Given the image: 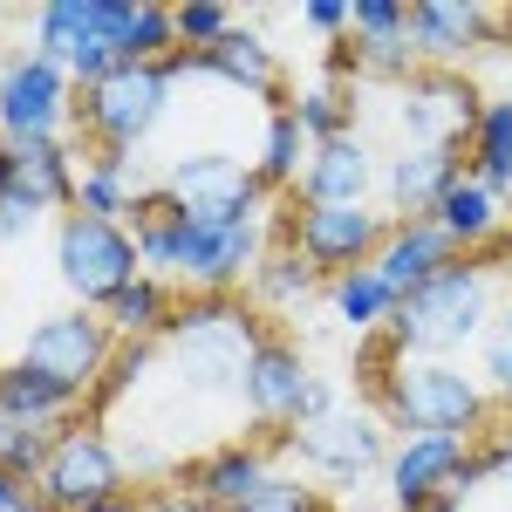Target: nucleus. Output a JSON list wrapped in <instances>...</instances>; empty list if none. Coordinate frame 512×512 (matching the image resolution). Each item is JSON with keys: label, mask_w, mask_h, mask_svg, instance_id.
<instances>
[{"label": "nucleus", "mask_w": 512, "mask_h": 512, "mask_svg": "<svg viewBox=\"0 0 512 512\" xmlns=\"http://www.w3.org/2000/svg\"><path fill=\"white\" fill-rule=\"evenodd\" d=\"M89 512H151V506H137V499L123 492V499H103V506H89Z\"/></svg>", "instance_id": "44"}, {"label": "nucleus", "mask_w": 512, "mask_h": 512, "mask_svg": "<svg viewBox=\"0 0 512 512\" xmlns=\"http://www.w3.org/2000/svg\"><path fill=\"white\" fill-rule=\"evenodd\" d=\"M294 444V458H308L321 478H335V485H362V478L383 465V431L369 424V417H321V424H301V431H287Z\"/></svg>", "instance_id": "18"}, {"label": "nucleus", "mask_w": 512, "mask_h": 512, "mask_svg": "<svg viewBox=\"0 0 512 512\" xmlns=\"http://www.w3.org/2000/svg\"><path fill=\"white\" fill-rule=\"evenodd\" d=\"M451 260H458V246H451V233L437 219H396L383 253H376V274L390 280L396 301H403V294H417L431 274H444Z\"/></svg>", "instance_id": "22"}, {"label": "nucleus", "mask_w": 512, "mask_h": 512, "mask_svg": "<svg viewBox=\"0 0 512 512\" xmlns=\"http://www.w3.org/2000/svg\"><path fill=\"white\" fill-rule=\"evenodd\" d=\"M478 117H485V89L458 69H417L396 82V130L403 144H472Z\"/></svg>", "instance_id": "11"}, {"label": "nucleus", "mask_w": 512, "mask_h": 512, "mask_svg": "<svg viewBox=\"0 0 512 512\" xmlns=\"http://www.w3.org/2000/svg\"><path fill=\"white\" fill-rule=\"evenodd\" d=\"M390 226L396 219H383L376 205H294L280 233H287V246H294L321 280H342V274H355V267H376Z\"/></svg>", "instance_id": "8"}, {"label": "nucleus", "mask_w": 512, "mask_h": 512, "mask_svg": "<svg viewBox=\"0 0 512 512\" xmlns=\"http://www.w3.org/2000/svg\"><path fill=\"white\" fill-rule=\"evenodd\" d=\"M55 274L76 294V308H96L103 315L123 287L144 274V260H137L130 226L89 219V212H62V226H55Z\"/></svg>", "instance_id": "6"}, {"label": "nucleus", "mask_w": 512, "mask_h": 512, "mask_svg": "<svg viewBox=\"0 0 512 512\" xmlns=\"http://www.w3.org/2000/svg\"><path fill=\"white\" fill-rule=\"evenodd\" d=\"M308 130L294 123V110H274L267 117V137H260V158H253V178H260V192H294L301 185V171H308Z\"/></svg>", "instance_id": "28"}, {"label": "nucleus", "mask_w": 512, "mask_h": 512, "mask_svg": "<svg viewBox=\"0 0 512 512\" xmlns=\"http://www.w3.org/2000/svg\"><path fill=\"white\" fill-rule=\"evenodd\" d=\"M267 342V315H253L239 294H192L178 301L171 328L158 335V369L178 383V396L246 403V369Z\"/></svg>", "instance_id": "1"}, {"label": "nucleus", "mask_w": 512, "mask_h": 512, "mask_svg": "<svg viewBox=\"0 0 512 512\" xmlns=\"http://www.w3.org/2000/svg\"><path fill=\"white\" fill-rule=\"evenodd\" d=\"M390 506L396 512H431L437 499H465L478 492V472H472V444L458 437H403L390 458Z\"/></svg>", "instance_id": "13"}, {"label": "nucleus", "mask_w": 512, "mask_h": 512, "mask_svg": "<svg viewBox=\"0 0 512 512\" xmlns=\"http://www.w3.org/2000/svg\"><path fill=\"white\" fill-rule=\"evenodd\" d=\"M151 512H212V506H198V499H185V492H164Z\"/></svg>", "instance_id": "43"}, {"label": "nucleus", "mask_w": 512, "mask_h": 512, "mask_svg": "<svg viewBox=\"0 0 512 512\" xmlns=\"http://www.w3.org/2000/svg\"><path fill=\"white\" fill-rule=\"evenodd\" d=\"M48 444H55V431L0 417V478H14V485H35L41 465H48Z\"/></svg>", "instance_id": "33"}, {"label": "nucleus", "mask_w": 512, "mask_h": 512, "mask_svg": "<svg viewBox=\"0 0 512 512\" xmlns=\"http://www.w3.org/2000/svg\"><path fill=\"white\" fill-rule=\"evenodd\" d=\"M431 219L444 226V233H451V246H458V253H485L492 239L506 233V198H492V192H485V185L472 178V171H465L451 192L437 198Z\"/></svg>", "instance_id": "24"}, {"label": "nucleus", "mask_w": 512, "mask_h": 512, "mask_svg": "<svg viewBox=\"0 0 512 512\" xmlns=\"http://www.w3.org/2000/svg\"><path fill=\"white\" fill-rule=\"evenodd\" d=\"M82 396L76 390H62L55 376H41V369H28L21 355L14 362H0V417H14V424H55V417H69Z\"/></svg>", "instance_id": "25"}, {"label": "nucleus", "mask_w": 512, "mask_h": 512, "mask_svg": "<svg viewBox=\"0 0 512 512\" xmlns=\"http://www.w3.org/2000/svg\"><path fill=\"white\" fill-rule=\"evenodd\" d=\"M465 171L492 198H512V96H485V117L465 144Z\"/></svg>", "instance_id": "26"}, {"label": "nucleus", "mask_w": 512, "mask_h": 512, "mask_svg": "<svg viewBox=\"0 0 512 512\" xmlns=\"http://www.w3.org/2000/svg\"><path fill=\"white\" fill-rule=\"evenodd\" d=\"M0 512H48V506H41L35 485H14V478H0Z\"/></svg>", "instance_id": "42"}, {"label": "nucleus", "mask_w": 512, "mask_h": 512, "mask_svg": "<svg viewBox=\"0 0 512 512\" xmlns=\"http://www.w3.org/2000/svg\"><path fill=\"white\" fill-rule=\"evenodd\" d=\"M376 185V151L362 144V137H328L308 151V171H301V205H362Z\"/></svg>", "instance_id": "21"}, {"label": "nucleus", "mask_w": 512, "mask_h": 512, "mask_svg": "<svg viewBox=\"0 0 512 512\" xmlns=\"http://www.w3.org/2000/svg\"><path fill=\"white\" fill-rule=\"evenodd\" d=\"M369 362H383V369H369V390H376L383 417L403 437H458V444H472V437L492 431V396H485V383L472 369H458L444 355H390V342H376Z\"/></svg>", "instance_id": "2"}, {"label": "nucleus", "mask_w": 512, "mask_h": 512, "mask_svg": "<svg viewBox=\"0 0 512 512\" xmlns=\"http://www.w3.org/2000/svg\"><path fill=\"white\" fill-rule=\"evenodd\" d=\"M472 472H478V485H506L512 492V431L506 424H492V431L472 444Z\"/></svg>", "instance_id": "36"}, {"label": "nucleus", "mask_w": 512, "mask_h": 512, "mask_svg": "<svg viewBox=\"0 0 512 512\" xmlns=\"http://www.w3.org/2000/svg\"><path fill=\"white\" fill-rule=\"evenodd\" d=\"M198 55V76L226 82V89H239V96H267L274 110H287V69H280V55L267 48V35H253V28H226V35L212 41V48H192Z\"/></svg>", "instance_id": "19"}, {"label": "nucleus", "mask_w": 512, "mask_h": 512, "mask_svg": "<svg viewBox=\"0 0 512 512\" xmlns=\"http://www.w3.org/2000/svg\"><path fill=\"white\" fill-rule=\"evenodd\" d=\"M35 205H14V198H0V246H14V239H28L35 233Z\"/></svg>", "instance_id": "41"}, {"label": "nucleus", "mask_w": 512, "mask_h": 512, "mask_svg": "<svg viewBox=\"0 0 512 512\" xmlns=\"http://www.w3.org/2000/svg\"><path fill=\"white\" fill-rule=\"evenodd\" d=\"M171 89L158 62H123L117 76L76 89V130L89 137V151H144V137L164 123Z\"/></svg>", "instance_id": "5"}, {"label": "nucleus", "mask_w": 512, "mask_h": 512, "mask_svg": "<svg viewBox=\"0 0 512 512\" xmlns=\"http://www.w3.org/2000/svg\"><path fill=\"white\" fill-rule=\"evenodd\" d=\"M465 178V151H451V144H403L383 171V192H390L396 219H431L437 198L451 192Z\"/></svg>", "instance_id": "20"}, {"label": "nucleus", "mask_w": 512, "mask_h": 512, "mask_svg": "<svg viewBox=\"0 0 512 512\" xmlns=\"http://www.w3.org/2000/svg\"><path fill=\"white\" fill-rule=\"evenodd\" d=\"M76 117V82L35 48L0 55V137H62Z\"/></svg>", "instance_id": "12"}, {"label": "nucleus", "mask_w": 512, "mask_h": 512, "mask_svg": "<svg viewBox=\"0 0 512 512\" xmlns=\"http://www.w3.org/2000/svg\"><path fill=\"white\" fill-rule=\"evenodd\" d=\"M158 192L192 219V226H253L260 219V178H253V164L233 158V151H178V158L164 164Z\"/></svg>", "instance_id": "7"}, {"label": "nucleus", "mask_w": 512, "mask_h": 512, "mask_svg": "<svg viewBox=\"0 0 512 512\" xmlns=\"http://www.w3.org/2000/svg\"><path fill=\"white\" fill-rule=\"evenodd\" d=\"M171 315H178V301H171V280H158V274H137L117 301L103 308V321H110L117 342H158L164 328H171Z\"/></svg>", "instance_id": "27"}, {"label": "nucleus", "mask_w": 512, "mask_h": 512, "mask_svg": "<svg viewBox=\"0 0 512 512\" xmlns=\"http://www.w3.org/2000/svg\"><path fill=\"white\" fill-rule=\"evenodd\" d=\"M185 499H198V506L212 512H246L253 499H267L274 492V465H267V451L260 444H219V451H205V458H192L185 465Z\"/></svg>", "instance_id": "17"}, {"label": "nucleus", "mask_w": 512, "mask_h": 512, "mask_svg": "<svg viewBox=\"0 0 512 512\" xmlns=\"http://www.w3.org/2000/svg\"><path fill=\"white\" fill-rule=\"evenodd\" d=\"M410 41H417L424 69H451L472 48L499 41V7H478V0H410Z\"/></svg>", "instance_id": "16"}, {"label": "nucleus", "mask_w": 512, "mask_h": 512, "mask_svg": "<svg viewBox=\"0 0 512 512\" xmlns=\"http://www.w3.org/2000/svg\"><path fill=\"white\" fill-rule=\"evenodd\" d=\"M226 28H233V14L212 7V0H185V7H178V48H212Z\"/></svg>", "instance_id": "35"}, {"label": "nucleus", "mask_w": 512, "mask_h": 512, "mask_svg": "<svg viewBox=\"0 0 512 512\" xmlns=\"http://www.w3.org/2000/svg\"><path fill=\"white\" fill-rule=\"evenodd\" d=\"M301 21L321 28V35H349V0H308V7H301Z\"/></svg>", "instance_id": "40"}, {"label": "nucleus", "mask_w": 512, "mask_h": 512, "mask_svg": "<svg viewBox=\"0 0 512 512\" xmlns=\"http://www.w3.org/2000/svg\"><path fill=\"white\" fill-rule=\"evenodd\" d=\"M321 287V274L294 253V246H274L260 267H253V301H267V308H287V301H308Z\"/></svg>", "instance_id": "31"}, {"label": "nucleus", "mask_w": 512, "mask_h": 512, "mask_svg": "<svg viewBox=\"0 0 512 512\" xmlns=\"http://www.w3.org/2000/svg\"><path fill=\"white\" fill-rule=\"evenodd\" d=\"M431 512H465V499H437V506Z\"/></svg>", "instance_id": "45"}, {"label": "nucleus", "mask_w": 512, "mask_h": 512, "mask_svg": "<svg viewBox=\"0 0 512 512\" xmlns=\"http://www.w3.org/2000/svg\"><path fill=\"white\" fill-rule=\"evenodd\" d=\"M512 239L499 233L485 253H458L444 274H431L417 294H403L396 301V315L383 321L390 335V355H451L472 349L478 335H485V321H492V274L506 267Z\"/></svg>", "instance_id": "3"}, {"label": "nucleus", "mask_w": 512, "mask_h": 512, "mask_svg": "<svg viewBox=\"0 0 512 512\" xmlns=\"http://www.w3.org/2000/svg\"><path fill=\"white\" fill-rule=\"evenodd\" d=\"M260 260H267L260 219L253 226H192L185 219V260H178V280L185 287H198V294H233L239 280H253Z\"/></svg>", "instance_id": "15"}, {"label": "nucleus", "mask_w": 512, "mask_h": 512, "mask_svg": "<svg viewBox=\"0 0 512 512\" xmlns=\"http://www.w3.org/2000/svg\"><path fill=\"white\" fill-rule=\"evenodd\" d=\"M130 21L137 0H48L35 7V55H48L76 89H89L130 62Z\"/></svg>", "instance_id": "4"}, {"label": "nucleus", "mask_w": 512, "mask_h": 512, "mask_svg": "<svg viewBox=\"0 0 512 512\" xmlns=\"http://www.w3.org/2000/svg\"><path fill=\"white\" fill-rule=\"evenodd\" d=\"M308 362H301V349L294 342H280V335H267L260 342V355H253V369H246V417L253 424H287L294 417V396L308 390Z\"/></svg>", "instance_id": "23"}, {"label": "nucleus", "mask_w": 512, "mask_h": 512, "mask_svg": "<svg viewBox=\"0 0 512 512\" xmlns=\"http://www.w3.org/2000/svg\"><path fill=\"white\" fill-rule=\"evenodd\" d=\"M287 110H294V123L308 130V144L349 137V130H355V82H328V76H321V82H308Z\"/></svg>", "instance_id": "29"}, {"label": "nucleus", "mask_w": 512, "mask_h": 512, "mask_svg": "<svg viewBox=\"0 0 512 512\" xmlns=\"http://www.w3.org/2000/svg\"><path fill=\"white\" fill-rule=\"evenodd\" d=\"M69 137H0V198L14 205H35V212H55V205H76V164H69Z\"/></svg>", "instance_id": "14"}, {"label": "nucleus", "mask_w": 512, "mask_h": 512, "mask_svg": "<svg viewBox=\"0 0 512 512\" xmlns=\"http://www.w3.org/2000/svg\"><path fill=\"white\" fill-rule=\"evenodd\" d=\"M321 417H335V383H328V376H308V390L294 396V417H287V424L301 431V424H321Z\"/></svg>", "instance_id": "39"}, {"label": "nucleus", "mask_w": 512, "mask_h": 512, "mask_svg": "<svg viewBox=\"0 0 512 512\" xmlns=\"http://www.w3.org/2000/svg\"><path fill=\"white\" fill-rule=\"evenodd\" d=\"M246 512H335L321 492H308V485H294V478H274V492L267 499H253Z\"/></svg>", "instance_id": "38"}, {"label": "nucleus", "mask_w": 512, "mask_h": 512, "mask_svg": "<svg viewBox=\"0 0 512 512\" xmlns=\"http://www.w3.org/2000/svg\"><path fill=\"white\" fill-rule=\"evenodd\" d=\"M478 383H485L492 403L512 410V301H499L492 321H485V335H478Z\"/></svg>", "instance_id": "32"}, {"label": "nucleus", "mask_w": 512, "mask_h": 512, "mask_svg": "<svg viewBox=\"0 0 512 512\" xmlns=\"http://www.w3.org/2000/svg\"><path fill=\"white\" fill-rule=\"evenodd\" d=\"M110 355H117V335L96 308H62V315H41L35 335L21 342V362L55 376L62 390L96 396V383L110 376Z\"/></svg>", "instance_id": "10"}, {"label": "nucleus", "mask_w": 512, "mask_h": 512, "mask_svg": "<svg viewBox=\"0 0 512 512\" xmlns=\"http://www.w3.org/2000/svg\"><path fill=\"white\" fill-rule=\"evenodd\" d=\"M171 48H178V7L137 0V21H130V62H164Z\"/></svg>", "instance_id": "34"}, {"label": "nucleus", "mask_w": 512, "mask_h": 512, "mask_svg": "<svg viewBox=\"0 0 512 512\" xmlns=\"http://www.w3.org/2000/svg\"><path fill=\"white\" fill-rule=\"evenodd\" d=\"M328 308H335L342 328H376V321L396 315V287L376 267H355V274L328 280Z\"/></svg>", "instance_id": "30"}, {"label": "nucleus", "mask_w": 512, "mask_h": 512, "mask_svg": "<svg viewBox=\"0 0 512 512\" xmlns=\"http://www.w3.org/2000/svg\"><path fill=\"white\" fill-rule=\"evenodd\" d=\"M123 451L96 424H62L48 444V465H41L35 492L48 512H89L103 499H123Z\"/></svg>", "instance_id": "9"}, {"label": "nucleus", "mask_w": 512, "mask_h": 512, "mask_svg": "<svg viewBox=\"0 0 512 512\" xmlns=\"http://www.w3.org/2000/svg\"><path fill=\"white\" fill-rule=\"evenodd\" d=\"M396 28H410L403 0H349V35H396Z\"/></svg>", "instance_id": "37"}]
</instances>
